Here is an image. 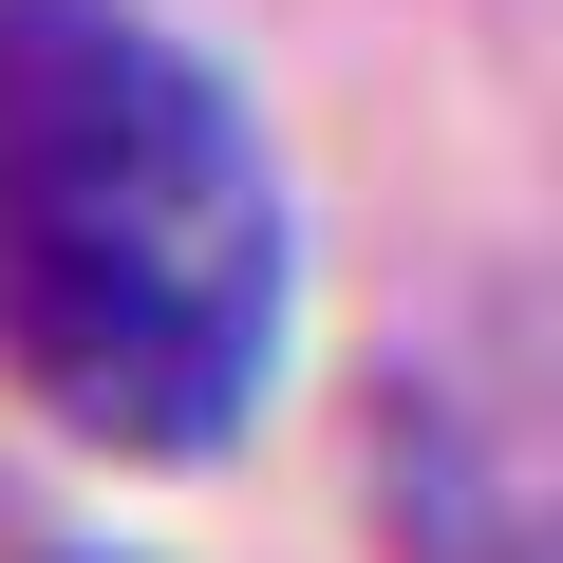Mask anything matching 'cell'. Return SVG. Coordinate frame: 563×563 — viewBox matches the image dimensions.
<instances>
[{
  "label": "cell",
  "mask_w": 563,
  "mask_h": 563,
  "mask_svg": "<svg viewBox=\"0 0 563 563\" xmlns=\"http://www.w3.org/2000/svg\"><path fill=\"white\" fill-rule=\"evenodd\" d=\"M376 544L395 563H563V339L470 320L376 376Z\"/></svg>",
  "instance_id": "obj_2"
},
{
  "label": "cell",
  "mask_w": 563,
  "mask_h": 563,
  "mask_svg": "<svg viewBox=\"0 0 563 563\" xmlns=\"http://www.w3.org/2000/svg\"><path fill=\"white\" fill-rule=\"evenodd\" d=\"M301 301L263 113L151 0H0V376L76 451H244Z\"/></svg>",
  "instance_id": "obj_1"
},
{
  "label": "cell",
  "mask_w": 563,
  "mask_h": 563,
  "mask_svg": "<svg viewBox=\"0 0 563 563\" xmlns=\"http://www.w3.org/2000/svg\"><path fill=\"white\" fill-rule=\"evenodd\" d=\"M38 563H113V544H38Z\"/></svg>",
  "instance_id": "obj_3"
}]
</instances>
